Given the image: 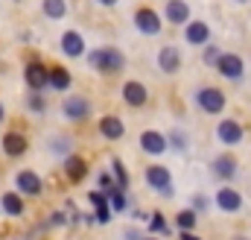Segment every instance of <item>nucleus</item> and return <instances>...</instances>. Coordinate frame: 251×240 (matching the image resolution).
I'll list each match as a JSON object with an SVG mask.
<instances>
[{
  "label": "nucleus",
  "instance_id": "79ce46f5",
  "mask_svg": "<svg viewBox=\"0 0 251 240\" xmlns=\"http://www.w3.org/2000/svg\"><path fill=\"white\" fill-rule=\"evenodd\" d=\"M234 240H249V238H234Z\"/></svg>",
  "mask_w": 251,
  "mask_h": 240
},
{
  "label": "nucleus",
  "instance_id": "2f4dec72",
  "mask_svg": "<svg viewBox=\"0 0 251 240\" xmlns=\"http://www.w3.org/2000/svg\"><path fill=\"white\" fill-rule=\"evenodd\" d=\"M88 202H91L94 208H102V205H108V199H105V190H91V193H88Z\"/></svg>",
  "mask_w": 251,
  "mask_h": 240
},
{
  "label": "nucleus",
  "instance_id": "bb28decb",
  "mask_svg": "<svg viewBox=\"0 0 251 240\" xmlns=\"http://www.w3.org/2000/svg\"><path fill=\"white\" fill-rule=\"evenodd\" d=\"M70 147H73V141H70V138H64V135H59V138H53V141H50V150H53L56 155H64V158L70 155Z\"/></svg>",
  "mask_w": 251,
  "mask_h": 240
},
{
  "label": "nucleus",
  "instance_id": "b1692460",
  "mask_svg": "<svg viewBox=\"0 0 251 240\" xmlns=\"http://www.w3.org/2000/svg\"><path fill=\"white\" fill-rule=\"evenodd\" d=\"M41 9H44V15H47V18L59 21V18H64V12H67V3H64V0H44V3H41Z\"/></svg>",
  "mask_w": 251,
  "mask_h": 240
},
{
  "label": "nucleus",
  "instance_id": "ea45409f",
  "mask_svg": "<svg viewBox=\"0 0 251 240\" xmlns=\"http://www.w3.org/2000/svg\"><path fill=\"white\" fill-rule=\"evenodd\" d=\"M3 118H6V112H3V106H0V123H3Z\"/></svg>",
  "mask_w": 251,
  "mask_h": 240
},
{
  "label": "nucleus",
  "instance_id": "473e14b6",
  "mask_svg": "<svg viewBox=\"0 0 251 240\" xmlns=\"http://www.w3.org/2000/svg\"><path fill=\"white\" fill-rule=\"evenodd\" d=\"M94 220H97V223H102V226H105V223H111V208H108V205H102V208H97V214H94Z\"/></svg>",
  "mask_w": 251,
  "mask_h": 240
},
{
  "label": "nucleus",
  "instance_id": "ddd939ff",
  "mask_svg": "<svg viewBox=\"0 0 251 240\" xmlns=\"http://www.w3.org/2000/svg\"><path fill=\"white\" fill-rule=\"evenodd\" d=\"M184 38H187L190 44H210V27L204 24V21H190L187 27H184Z\"/></svg>",
  "mask_w": 251,
  "mask_h": 240
},
{
  "label": "nucleus",
  "instance_id": "f257e3e1",
  "mask_svg": "<svg viewBox=\"0 0 251 240\" xmlns=\"http://www.w3.org/2000/svg\"><path fill=\"white\" fill-rule=\"evenodd\" d=\"M91 64L100 70V73H117V70H123V53L120 50H114V47H100V50H91Z\"/></svg>",
  "mask_w": 251,
  "mask_h": 240
},
{
  "label": "nucleus",
  "instance_id": "c756f323",
  "mask_svg": "<svg viewBox=\"0 0 251 240\" xmlns=\"http://www.w3.org/2000/svg\"><path fill=\"white\" fill-rule=\"evenodd\" d=\"M114 179H117V187H120V190L128 187V173H126V167H123L120 158H114Z\"/></svg>",
  "mask_w": 251,
  "mask_h": 240
},
{
  "label": "nucleus",
  "instance_id": "412c9836",
  "mask_svg": "<svg viewBox=\"0 0 251 240\" xmlns=\"http://www.w3.org/2000/svg\"><path fill=\"white\" fill-rule=\"evenodd\" d=\"M0 208H3L9 217H21V214H24V199H21L18 193H3Z\"/></svg>",
  "mask_w": 251,
  "mask_h": 240
},
{
  "label": "nucleus",
  "instance_id": "393cba45",
  "mask_svg": "<svg viewBox=\"0 0 251 240\" xmlns=\"http://www.w3.org/2000/svg\"><path fill=\"white\" fill-rule=\"evenodd\" d=\"M167 141H170V147H173V150H176V152H187V147H190L187 135H184V132H181V129H173V132H170V138H167Z\"/></svg>",
  "mask_w": 251,
  "mask_h": 240
},
{
  "label": "nucleus",
  "instance_id": "aec40b11",
  "mask_svg": "<svg viewBox=\"0 0 251 240\" xmlns=\"http://www.w3.org/2000/svg\"><path fill=\"white\" fill-rule=\"evenodd\" d=\"M64 170H67L70 181H82L85 173H88V164H85L79 155H67V158H64Z\"/></svg>",
  "mask_w": 251,
  "mask_h": 240
},
{
  "label": "nucleus",
  "instance_id": "7ed1b4c3",
  "mask_svg": "<svg viewBox=\"0 0 251 240\" xmlns=\"http://www.w3.org/2000/svg\"><path fill=\"white\" fill-rule=\"evenodd\" d=\"M24 79H26L29 91H44L50 85V67H44V61H29L24 67Z\"/></svg>",
  "mask_w": 251,
  "mask_h": 240
},
{
  "label": "nucleus",
  "instance_id": "0eeeda50",
  "mask_svg": "<svg viewBox=\"0 0 251 240\" xmlns=\"http://www.w3.org/2000/svg\"><path fill=\"white\" fill-rule=\"evenodd\" d=\"M140 150L149 152V155H161V152L170 150V141H167V135H161V132H155V129H146V132L140 135Z\"/></svg>",
  "mask_w": 251,
  "mask_h": 240
},
{
  "label": "nucleus",
  "instance_id": "cd10ccee",
  "mask_svg": "<svg viewBox=\"0 0 251 240\" xmlns=\"http://www.w3.org/2000/svg\"><path fill=\"white\" fill-rule=\"evenodd\" d=\"M26 109H29V112H35V115H38V112H44V109H47L44 94H41V91H32V94L26 97Z\"/></svg>",
  "mask_w": 251,
  "mask_h": 240
},
{
  "label": "nucleus",
  "instance_id": "39448f33",
  "mask_svg": "<svg viewBox=\"0 0 251 240\" xmlns=\"http://www.w3.org/2000/svg\"><path fill=\"white\" fill-rule=\"evenodd\" d=\"M219 73L225 76V79H231V82H240L243 76H246V64H243V56H237V53H222V59H219Z\"/></svg>",
  "mask_w": 251,
  "mask_h": 240
},
{
  "label": "nucleus",
  "instance_id": "c85d7f7f",
  "mask_svg": "<svg viewBox=\"0 0 251 240\" xmlns=\"http://www.w3.org/2000/svg\"><path fill=\"white\" fill-rule=\"evenodd\" d=\"M149 232H152V235H167V232H170L167 217H164V214H152V217H149Z\"/></svg>",
  "mask_w": 251,
  "mask_h": 240
},
{
  "label": "nucleus",
  "instance_id": "58836bf2",
  "mask_svg": "<svg viewBox=\"0 0 251 240\" xmlns=\"http://www.w3.org/2000/svg\"><path fill=\"white\" fill-rule=\"evenodd\" d=\"M97 3H102V6H114L117 0H97Z\"/></svg>",
  "mask_w": 251,
  "mask_h": 240
},
{
  "label": "nucleus",
  "instance_id": "37998d69",
  "mask_svg": "<svg viewBox=\"0 0 251 240\" xmlns=\"http://www.w3.org/2000/svg\"><path fill=\"white\" fill-rule=\"evenodd\" d=\"M237 3H246V0H237Z\"/></svg>",
  "mask_w": 251,
  "mask_h": 240
},
{
  "label": "nucleus",
  "instance_id": "a211bd4d",
  "mask_svg": "<svg viewBox=\"0 0 251 240\" xmlns=\"http://www.w3.org/2000/svg\"><path fill=\"white\" fill-rule=\"evenodd\" d=\"M3 152L12 155V158H15V155H24V152H26V138H24L21 132H6V135H3Z\"/></svg>",
  "mask_w": 251,
  "mask_h": 240
},
{
  "label": "nucleus",
  "instance_id": "f8f14e48",
  "mask_svg": "<svg viewBox=\"0 0 251 240\" xmlns=\"http://www.w3.org/2000/svg\"><path fill=\"white\" fill-rule=\"evenodd\" d=\"M146 184H149V187H155V190L161 193V190L173 187V176H170V170H167V167H161V164H152V167L146 170Z\"/></svg>",
  "mask_w": 251,
  "mask_h": 240
},
{
  "label": "nucleus",
  "instance_id": "6ab92c4d",
  "mask_svg": "<svg viewBox=\"0 0 251 240\" xmlns=\"http://www.w3.org/2000/svg\"><path fill=\"white\" fill-rule=\"evenodd\" d=\"M100 132H102V138H108V141H120L123 138V132H126V126H123V120L120 118H102L100 120Z\"/></svg>",
  "mask_w": 251,
  "mask_h": 240
},
{
  "label": "nucleus",
  "instance_id": "20e7f679",
  "mask_svg": "<svg viewBox=\"0 0 251 240\" xmlns=\"http://www.w3.org/2000/svg\"><path fill=\"white\" fill-rule=\"evenodd\" d=\"M134 27H137V32H143V35H158L161 32V15L155 12V9H137L134 12Z\"/></svg>",
  "mask_w": 251,
  "mask_h": 240
},
{
  "label": "nucleus",
  "instance_id": "423d86ee",
  "mask_svg": "<svg viewBox=\"0 0 251 240\" xmlns=\"http://www.w3.org/2000/svg\"><path fill=\"white\" fill-rule=\"evenodd\" d=\"M216 138H219L225 147H237V144L246 138V129H243L237 120H222V123L216 126Z\"/></svg>",
  "mask_w": 251,
  "mask_h": 240
},
{
  "label": "nucleus",
  "instance_id": "a878e982",
  "mask_svg": "<svg viewBox=\"0 0 251 240\" xmlns=\"http://www.w3.org/2000/svg\"><path fill=\"white\" fill-rule=\"evenodd\" d=\"M176 226H178L181 232L196 229V211H193V208H187V211H178V214H176Z\"/></svg>",
  "mask_w": 251,
  "mask_h": 240
},
{
  "label": "nucleus",
  "instance_id": "72a5a7b5",
  "mask_svg": "<svg viewBox=\"0 0 251 240\" xmlns=\"http://www.w3.org/2000/svg\"><path fill=\"white\" fill-rule=\"evenodd\" d=\"M100 187H102L105 193L114 187V179H111V173H100Z\"/></svg>",
  "mask_w": 251,
  "mask_h": 240
},
{
  "label": "nucleus",
  "instance_id": "a19ab883",
  "mask_svg": "<svg viewBox=\"0 0 251 240\" xmlns=\"http://www.w3.org/2000/svg\"><path fill=\"white\" fill-rule=\"evenodd\" d=\"M143 240H158V238H143Z\"/></svg>",
  "mask_w": 251,
  "mask_h": 240
},
{
  "label": "nucleus",
  "instance_id": "1a4fd4ad",
  "mask_svg": "<svg viewBox=\"0 0 251 240\" xmlns=\"http://www.w3.org/2000/svg\"><path fill=\"white\" fill-rule=\"evenodd\" d=\"M62 115L67 120H85L91 115V103L85 97H67L64 106H62Z\"/></svg>",
  "mask_w": 251,
  "mask_h": 240
},
{
  "label": "nucleus",
  "instance_id": "6e6552de",
  "mask_svg": "<svg viewBox=\"0 0 251 240\" xmlns=\"http://www.w3.org/2000/svg\"><path fill=\"white\" fill-rule=\"evenodd\" d=\"M15 184H18L21 196H38L41 187H44V181L38 179V173H32V170H21L15 176Z\"/></svg>",
  "mask_w": 251,
  "mask_h": 240
},
{
  "label": "nucleus",
  "instance_id": "e433bc0d",
  "mask_svg": "<svg viewBox=\"0 0 251 240\" xmlns=\"http://www.w3.org/2000/svg\"><path fill=\"white\" fill-rule=\"evenodd\" d=\"M126 240H143V238H140L137 229H126Z\"/></svg>",
  "mask_w": 251,
  "mask_h": 240
},
{
  "label": "nucleus",
  "instance_id": "9d476101",
  "mask_svg": "<svg viewBox=\"0 0 251 240\" xmlns=\"http://www.w3.org/2000/svg\"><path fill=\"white\" fill-rule=\"evenodd\" d=\"M123 100L128 106H134V109H140V106H146V100H149V91H146V85H140L137 79H128L123 85Z\"/></svg>",
  "mask_w": 251,
  "mask_h": 240
},
{
  "label": "nucleus",
  "instance_id": "4be33fe9",
  "mask_svg": "<svg viewBox=\"0 0 251 240\" xmlns=\"http://www.w3.org/2000/svg\"><path fill=\"white\" fill-rule=\"evenodd\" d=\"M105 199H108V208H111L114 214L126 211V205H128V202H126V190H120L117 184H114V187H111V190L105 193Z\"/></svg>",
  "mask_w": 251,
  "mask_h": 240
},
{
  "label": "nucleus",
  "instance_id": "9b49d317",
  "mask_svg": "<svg viewBox=\"0 0 251 240\" xmlns=\"http://www.w3.org/2000/svg\"><path fill=\"white\" fill-rule=\"evenodd\" d=\"M216 205H219V211H225V214H237V211L243 208V196H240L234 187H219Z\"/></svg>",
  "mask_w": 251,
  "mask_h": 240
},
{
  "label": "nucleus",
  "instance_id": "4468645a",
  "mask_svg": "<svg viewBox=\"0 0 251 240\" xmlns=\"http://www.w3.org/2000/svg\"><path fill=\"white\" fill-rule=\"evenodd\" d=\"M62 53L70 56V59L85 56V41H82V35H79L76 30H67V32L62 35Z\"/></svg>",
  "mask_w": 251,
  "mask_h": 240
},
{
  "label": "nucleus",
  "instance_id": "f03ea898",
  "mask_svg": "<svg viewBox=\"0 0 251 240\" xmlns=\"http://www.w3.org/2000/svg\"><path fill=\"white\" fill-rule=\"evenodd\" d=\"M196 103H199L201 112H207V115H219V112L225 109V94H222L219 88H213V85H204V88L196 91Z\"/></svg>",
  "mask_w": 251,
  "mask_h": 240
},
{
  "label": "nucleus",
  "instance_id": "4c0bfd02",
  "mask_svg": "<svg viewBox=\"0 0 251 240\" xmlns=\"http://www.w3.org/2000/svg\"><path fill=\"white\" fill-rule=\"evenodd\" d=\"M181 240H201V238H196V235H190V232H181Z\"/></svg>",
  "mask_w": 251,
  "mask_h": 240
},
{
  "label": "nucleus",
  "instance_id": "c9c22d12",
  "mask_svg": "<svg viewBox=\"0 0 251 240\" xmlns=\"http://www.w3.org/2000/svg\"><path fill=\"white\" fill-rule=\"evenodd\" d=\"M50 223H53V226H64V223H67V217H64V214H53V217H50Z\"/></svg>",
  "mask_w": 251,
  "mask_h": 240
},
{
  "label": "nucleus",
  "instance_id": "7c9ffc66",
  "mask_svg": "<svg viewBox=\"0 0 251 240\" xmlns=\"http://www.w3.org/2000/svg\"><path fill=\"white\" fill-rule=\"evenodd\" d=\"M219 59H222V50H219L216 44H207V47H204V56H201V61L216 67V64H219Z\"/></svg>",
  "mask_w": 251,
  "mask_h": 240
},
{
  "label": "nucleus",
  "instance_id": "5701e85b",
  "mask_svg": "<svg viewBox=\"0 0 251 240\" xmlns=\"http://www.w3.org/2000/svg\"><path fill=\"white\" fill-rule=\"evenodd\" d=\"M50 88H56V91L70 88V73L64 67H50Z\"/></svg>",
  "mask_w": 251,
  "mask_h": 240
},
{
  "label": "nucleus",
  "instance_id": "f3484780",
  "mask_svg": "<svg viewBox=\"0 0 251 240\" xmlns=\"http://www.w3.org/2000/svg\"><path fill=\"white\" fill-rule=\"evenodd\" d=\"M158 67L164 70V73H176L178 67H181V53H178V47H164L161 53H158Z\"/></svg>",
  "mask_w": 251,
  "mask_h": 240
},
{
  "label": "nucleus",
  "instance_id": "dca6fc26",
  "mask_svg": "<svg viewBox=\"0 0 251 240\" xmlns=\"http://www.w3.org/2000/svg\"><path fill=\"white\" fill-rule=\"evenodd\" d=\"M213 173L219 176V179L231 181L237 176V158L231 155V152H222V155H216L213 158Z\"/></svg>",
  "mask_w": 251,
  "mask_h": 240
},
{
  "label": "nucleus",
  "instance_id": "2eb2a0df",
  "mask_svg": "<svg viewBox=\"0 0 251 240\" xmlns=\"http://www.w3.org/2000/svg\"><path fill=\"white\" fill-rule=\"evenodd\" d=\"M164 15H167V21L170 24H176V27H187L190 24V6L184 3V0H170L167 3V9H164Z\"/></svg>",
  "mask_w": 251,
  "mask_h": 240
},
{
  "label": "nucleus",
  "instance_id": "f704fd0d",
  "mask_svg": "<svg viewBox=\"0 0 251 240\" xmlns=\"http://www.w3.org/2000/svg\"><path fill=\"white\" fill-rule=\"evenodd\" d=\"M204 208H207V199H204L201 193H196V196H193V211L199 214V211H204Z\"/></svg>",
  "mask_w": 251,
  "mask_h": 240
}]
</instances>
